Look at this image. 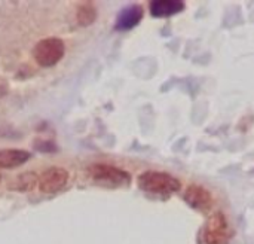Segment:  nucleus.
<instances>
[{
  "label": "nucleus",
  "mask_w": 254,
  "mask_h": 244,
  "mask_svg": "<svg viewBox=\"0 0 254 244\" xmlns=\"http://www.w3.org/2000/svg\"><path fill=\"white\" fill-rule=\"evenodd\" d=\"M138 186L150 195L168 197L180 191L179 179L162 171H144L138 176Z\"/></svg>",
  "instance_id": "nucleus-1"
},
{
  "label": "nucleus",
  "mask_w": 254,
  "mask_h": 244,
  "mask_svg": "<svg viewBox=\"0 0 254 244\" xmlns=\"http://www.w3.org/2000/svg\"><path fill=\"white\" fill-rule=\"evenodd\" d=\"M97 16V12H95V7L89 3L86 4H82L79 7V12H77V19L82 25H88L91 24Z\"/></svg>",
  "instance_id": "nucleus-11"
},
{
  "label": "nucleus",
  "mask_w": 254,
  "mask_h": 244,
  "mask_svg": "<svg viewBox=\"0 0 254 244\" xmlns=\"http://www.w3.org/2000/svg\"><path fill=\"white\" fill-rule=\"evenodd\" d=\"M39 182V177L33 173H25V174H21L15 179V182L10 185L12 189H16V191H30L36 183Z\"/></svg>",
  "instance_id": "nucleus-10"
},
{
  "label": "nucleus",
  "mask_w": 254,
  "mask_h": 244,
  "mask_svg": "<svg viewBox=\"0 0 254 244\" xmlns=\"http://www.w3.org/2000/svg\"><path fill=\"white\" fill-rule=\"evenodd\" d=\"M30 160V152L21 149H3L0 151V168H13L22 165Z\"/></svg>",
  "instance_id": "nucleus-9"
},
{
  "label": "nucleus",
  "mask_w": 254,
  "mask_h": 244,
  "mask_svg": "<svg viewBox=\"0 0 254 244\" xmlns=\"http://www.w3.org/2000/svg\"><path fill=\"white\" fill-rule=\"evenodd\" d=\"M143 19V7L140 4H131L122 9L116 19L118 30H131Z\"/></svg>",
  "instance_id": "nucleus-7"
},
{
  "label": "nucleus",
  "mask_w": 254,
  "mask_h": 244,
  "mask_svg": "<svg viewBox=\"0 0 254 244\" xmlns=\"http://www.w3.org/2000/svg\"><path fill=\"white\" fill-rule=\"evenodd\" d=\"M185 200L186 203L192 207V209H196V210H208L213 204V198H211V194L201 188V186H196V185H192L186 189V194H185Z\"/></svg>",
  "instance_id": "nucleus-6"
},
{
  "label": "nucleus",
  "mask_w": 254,
  "mask_h": 244,
  "mask_svg": "<svg viewBox=\"0 0 254 244\" xmlns=\"http://www.w3.org/2000/svg\"><path fill=\"white\" fill-rule=\"evenodd\" d=\"M232 237V228L223 213H214L205 222L201 231L202 244H228Z\"/></svg>",
  "instance_id": "nucleus-3"
},
{
  "label": "nucleus",
  "mask_w": 254,
  "mask_h": 244,
  "mask_svg": "<svg viewBox=\"0 0 254 244\" xmlns=\"http://www.w3.org/2000/svg\"><path fill=\"white\" fill-rule=\"evenodd\" d=\"M64 42L60 37L42 39L33 51L34 60L42 67H52L64 57Z\"/></svg>",
  "instance_id": "nucleus-4"
},
{
  "label": "nucleus",
  "mask_w": 254,
  "mask_h": 244,
  "mask_svg": "<svg viewBox=\"0 0 254 244\" xmlns=\"http://www.w3.org/2000/svg\"><path fill=\"white\" fill-rule=\"evenodd\" d=\"M185 9V3L180 0H155L150 3V13L155 18H168L180 13Z\"/></svg>",
  "instance_id": "nucleus-8"
},
{
  "label": "nucleus",
  "mask_w": 254,
  "mask_h": 244,
  "mask_svg": "<svg viewBox=\"0 0 254 244\" xmlns=\"http://www.w3.org/2000/svg\"><path fill=\"white\" fill-rule=\"evenodd\" d=\"M89 177L101 186L107 188H122L128 186L131 182V176L128 171L109 165V164H95L89 167Z\"/></svg>",
  "instance_id": "nucleus-2"
},
{
  "label": "nucleus",
  "mask_w": 254,
  "mask_h": 244,
  "mask_svg": "<svg viewBox=\"0 0 254 244\" xmlns=\"http://www.w3.org/2000/svg\"><path fill=\"white\" fill-rule=\"evenodd\" d=\"M67 180H68L67 170L61 167H51L40 174L37 183H39V189L43 194H55L65 186Z\"/></svg>",
  "instance_id": "nucleus-5"
}]
</instances>
